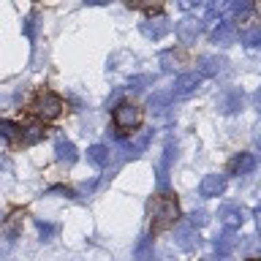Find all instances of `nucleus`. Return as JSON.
Returning a JSON list of instances; mask_svg holds the SVG:
<instances>
[{
  "mask_svg": "<svg viewBox=\"0 0 261 261\" xmlns=\"http://www.w3.org/2000/svg\"><path fill=\"white\" fill-rule=\"evenodd\" d=\"M130 8H139V11H155V8H161L163 0H128Z\"/></svg>",
  "mask_w": 261,
  "mask_h": 261,
  "instance_id": "obj_24",
  "label": "nucleus"
},
{
  "mask_svg": "<svg viewBox=\"0 0 261 261\" xmlns=\"http://www.w3.org/2000/svg\"><path fill=\"white\" fill-rule=\"evenodd\" d=\"M174 240L182 250H193L196 245H199V231H196L191 223H179L174 228Z\"/></svg>",
  "mask_w": 261,
  "mask_h": 261,
  "instance_id": "obj_12",
  "label": "nucleus"
},
{
  "mask_svg": "<svg viewBox=\"0 0 261 261\" xmlns=\"http://www.w3.org/2000/svg\"><path fill=\"white\" fill-rule=\"evenodd\" d=\"M207 220H210V218H207V212H204V210H199V212L193 210V212H191V218H188V223L196 228V226H204Z\"/></svg>",
  "mask_w": 261,
  "mask_h": 261,
  "instance_id": "obj_28",
  "label": "nucleus"
},
{
  "mask_svg": "<svg viewBox=\"0 0 261 261\" xmlns=\"http://www.w3.org/2000/svg\"><path fill=\"white\" fill-rule=\"evenodd\" d=\"M22 33H24V36H28L30 41L36 38V16H28V19L22 22Z\"/></svg>",
  "mask_w": 261,
  "mask_h": 261,
  "instance_id": "obj_29",
  "label": "nucleus"
},
{
  "mask_svg": "<svg viewBox=\"0 0 261 261\" xmlns=\"http://www.w3.org/2000/svg\"><path fill=\"white\" fill-rule=\"evenodd\" d=\"M240 38H242L245 46H258V44H261V30L253 28V30H248V33H242Z\"/></svg>",
  "mask_w": 261,
  "mask_h": 261,
  "instance_id": "obj_25",
  "label": "nucleus"
},
{
  "mask_svg": "<svg viewBox=\"0 0 261 261\" xmlns=\"http://www.w3.org/2000/svg\"><path fill=\"white\" fill-rule=\"evenodd\" d=\"M253 171H256V155L253 152H240L237 158H231V163H228V174L245 177V174H253Z\"/></svg>",
  "mask_w": 261,
  "mask_h": 261,
  "instance_id": "obj_9",
  "label": "nucleus"
},
{
  "mask_svg": "<svg viewBox=\"0 0 261 261\" xmlns=\"http://www.w3.org/2000/svg\"><path fill=\"white\" fill-rule=\"evenodd\" d=\"M204 30V22L196 19V16H185V19L177 22V38L182 41V44H196V38L201 36Z\"/></svg>",
  "mask_w": 261,
  "mask_h": 261,
  "instance_id": "obj_6",
  "label": "nucleus"
},
{
  "mask_svg": "<svg viewBox=\"0 0 261 261\" xmlns=\"http://www.w3.org/2000/svg\"><path fill=\"white\" fill-rule=\"evenodd\" d=\"M85 6H109L112 0H82Z\"/></svg>",
  "mask_w": 261,
  "mask_h": 261,
  "instance_id": "obj_31",
  "label": "nucleus"
},
{
  "mask_svg": "<svg viewBox=\"0 0 261 261\" xmlns=\"http://www.w3.org/2000/svg\"><path fill=\"white\" fill-rule=\"evenodd\" d=\"M112 120H114V128L120 130V136H125V134H130L134 128H139L142 125V112L136 109L134 103H117L112 109Z\"/></svg>",
  "mask_w": 261,
  "mask_h": 261,
  "instance_id": "obj_2",
  "label": "nucleus"
},
{
  "mask_svg": "<svg viewBox=\"0 0 261 261\" xmlns=\"http://www.w3.org/2000/svg\"><path fill=\"white\" fill-rule=\"evenodd\" d=\"M134 258L136 261H152V240H139L136 248H134Z\"/></svg>",
  "mask_w": 261,
  "mask_h": 261,
  "instance_id": "obj_20",
  "label": "nucleus"
},
{
  "mask_svg": "<svg viewBox=\"0 0 261 261\" xmlns=\"http://www.w3.org/2000/svg\"><path fill=\"white\" fill-rule=\"evenodd\" d=\"M109 158H112V150H109V147H103V144L87 147V161L93 163V166H98V169L109 166Z\"/></svg>",
  "mask_w": 261,
  "mask_h": 261,
  "instance_id": "obj_15",
  "label": "nucleus"
},
{
  "mask_svg": "<svg viewBox=\"0 0 261 261\" xmlns=\"http://www.w3.org/2000/svg\"><path fill=\"white\" fill-rule=\"evenodd\" d=\"M150 215H152V231H166L179 220V207H177V199L171 196H155L150 201Z\"/></svg>",
  "mask_w": 261,
  "mask_h": 261,
  "instance_id": "obj_1",
  "label": "nucleus"
},
{
  "mask_svg": "<svg viewBox=\"0 0 261 261\" xmlns=\"http://www.w3.org/2000/svg\"><path fill=\"white\" fill-rule=\"evenodd\" d=\"M150 139H152V130H144L142 136H136L134 142H130L125 147V158H139L144 150H147V144H150Z\"/></svg>",
  "mask_w": 261,
  "mask_h": 261,
  "instance_id": "obj_18",
  "label": "nucleus"
},
{
  "mask_svg": "<svg viewBox=\"0 0 261 261\" xmlns=\"http://www.w3.org/2000/svg\"><path fill=\"white\" fill-rule=\"evenodd\" d=\"M55 158L60 163H65V166H71V163L76 161V147L71 142H65V139H60V142L55 144Z\"/></svg>",
  "mask_w": 261,
  "mask_h": 261,
  "instance_id": "obj_17",
  "label": "nucleus"
},
{
  "mask_svg": "<svg viewBox=\"0 0 261 261\" xmlns=\"http://www.w3.org/2000/svg\"><path fill=\"white\" fill-rule=\"evenodd\" d=\"M201 87V76L199 73H179V76L174 79V87H171V95L174 98H185L196 93V90Z\"/></svg>",
  "mask_w": 261,
  "mask_h": 261,
  "instance_id": "obj_7",
  "label": "nucleus"
},
{
  "mask_svg": "<svg viewBox=\"0 0 261 261\" xmlns=\"http://www.w3.org/2000/svg\"><path fill=\"white\" fill-rule=\"evenodd\" d=\"M171 90H163V93H155V95H150V109L152 112H163L166 106L171 103Z\"/></svg>",
  "mask_w": 261,
  "mask_h": 261,
  "instance_id": "obj_21",
  "label": "nucleus"
},
{
  "mask_svg": "<svg viewBox=\"0 0 261 261\" xmlns=\"http://www.w3.org/2000/svg\"><path fill=\"white\" fill-rule=\"evenodd\" d=\"M228 65L226 57H218V55H201L199 63H196V68H199V76H218L220 71H223Z\"/></svg>",
  "mask_w": 261,
  "mask_h": 261,
  "instance_id": "obj_8",
  "label": "nucleus"
},
{
  "mask_svg": "<svg viewBox=\"0 0 261 261\" xmlns=\"http://www.w3.org/2000/svg\"><path fill=\"white\" fill-rule=\"evenodd\" d=\"M38 231H41V237H44V240H49V237L57 231V226H52V223H38Z\"/></svg>",
  "mask_w": 261,
  "mask_h": 261,
  "instance_id": "obj_30",
  "label": "nucleus"
},
{
  "mask_svg": "<svg viewBox=\"0 0 261 261\" xmlns=\"http://www.w3.org/2000/svg\"><path fill=\"white\" fill-rule=\"evenodd\" d=\"M242 103H245V93L240 87H228L218 95V109L223 114H237L242 109Z\"/></svg>",
  "mask_w": 261,
  "mask_h": 261,
  "instance_id": "obj_5",
  "label": "nucleus"
},
{
  "mask_svg": "<svg viewBox=\"0 0 261 261\" xmlns=\"http://www.w3.org/2000/svg\"><path fill=\"white\" fill-rule=\"evenodd\" d=\"M250 261H256V258H250Z\"/></svg>",
  "mask_w": 261,
  "mask_h": 261,
  "instance_id": "obj_34",
  "label": "nucleus"
},
{
  "mask_svg": "<svg viewBox=\"0 0 261 261\" xmlns=\"http://www.w3.org/2000/svg\"><path fill=\"white\" fill-rule=\"evenodd\" d=\"M218 218H220V223H223L226 228H240L242 226V210L237 207V204H223V207L218 210Z\"/></svg>",
  "mask_w": 261,
  "mask_h": 261,
  "instance_id": "obj_13",
  "label": "nucleus"
},
{
  "mask_svg": "<svg viewBox=\"0 0 261 261\" xmlns=\"http://www.w3.org/2000/svg\"><path fill=\"white\" fill-rule=\"evenodd\" d=\"M177 161V144L174 142H166V147H163V158H161V166H158V182H161V188H166V171H169V166Z\"/></svg>",
  "mask_w": 261,
  "mask_h": 261,
  "instance_id": "obj_14",
  "label": "nucleus"
},
{
  "mask_svg": "<svg viewBox=\"0 0 261 261\" xmlns=\"http://www.w3.org/2000/svg\"><path fill=\"white\" fill-rule=\"evenodd\" d=\"M237 245H240V240H237L234 228H226V231L215 240V250L220 253V256H228V253H234Z\"/></svg>",
  "mask_w": 261,
  "mask_h": 261,
  "instance_id": "obj_16",
  "label": "nucleus"
},
{
  "mask_svg": "<svg viewBox=\"0 0 261 261\" xmlns=\"http://www.w3.org/2000/svg\"><path fill=\"white\" fill-rule=\"evenodd\" d=\"M0 223H3V215H0Z\"/></svg>",
  "mask_w": 261,
  "mask_h": 261,
  "instance_id": "obj_33",
  "label": "nucleus"
},
{
  "mask_svg": "<svg viewBox=\"0 0 261 261\" xmlns=\"http://www.w3.org/2000/svg\"><path fill=\"white\" fill-rule=\"evenodd\" d=\"M226 191V174H207L199 185V193L204 199H212V196H220Z\"/></svg>",
  "mask_w": 261,
  "mask_h": 261,
  "instance_id": "obj_11",
  "label": "nucleus"
},
{
  "mask_svg": "<svg viewBox=\"0 0 261 261\" xmlns=\"http://www.w3.org/2000/svg\"><path fill=\"white\" fill-rule=\"evenodd\" d=\"M231 8H234V14H237V16H245V14H250L253 3H250V0H234Z\"/></svg>",
  "mask_w": 261,
  "mask_h": 261,
  "instance_id": "obj_27",
  "label": "nucleus"
},
{
  "mask_svg": "<svg viewBox=\"0 0 261 261\" xmlns=\"http://www.w3.org/2000/svg\"><path fill=\"white\" fill-rule=\"evenodd\" d=\"M44 125H38V122H33V125H28V128H22V144H36V142H41L44 139Z\"/></svg>",
  "mask_w": 261,
  "mask_h": 261,
  "instance_id": "obj_19",
  "label": "nucleus"
},
{
  "mask_svg": "<svg viewBox=\"0 0 261 261\" xmlns=\"http://www.w3.org/2000/svg\"><path fill=\"white\" fill-rule=\"evenodd\" d=\"M63 112V98L49 93V90H44V93L36 95V101H33V114L41 120H57Z\"/></svg>",
  "mask_w": 261,
  "mask_h": 261,
  "instance_id": "obj_3",
  "label": "nucleus"
},
{
  "mask_svg": "<svg viewBox=\"0 0 261 261\" xmlns=\"http://www.w3.org/2000/svg\"><path fill=\"white\" fill-rule=\"evenodd\" d=\"M139 30H142V36L144 38H152V41H161V38H166L169 33H171V22H169V16H150V19H144L142 24H139Z\"/></svg>",
  "mask_w": 261,
  "mask_h": 261,
  "instance_id": "obj_4",
  "label": "nucleus"
},
{
  "mask_svg": "<svg viewBox=\"0 0 261 261\" xmlns=\"http://www.w3.org/2000/svg\"><path fill=\"white\" fill-rule=\"evenodd\" d=\"M179 63H182V57L174 55V52H163V55H161L163 71H177V68H179Z\"/></svg>",
  "mask_w": 261,
  "mask_h": 261,
  "instance_id": "obj_22",
  "label": "nucleus"
},
{
  "mask_svg": "<svg viewBox=\"0 0 261 261\" xmlns=\"http://www.w3.org/2000/svg\"><path fill=\"white\" fill-rule=\"evenodd\" d=\"M155 76H150V73H144V76H130V90H144V85H152Z\"/></svg>",
  "mask_w": 261,
  "mask_h": 261,
  "instance_id": "obj_26",
  "label": "nucleus"
},
{
  "mask_svg": "<svg viewBox=\"0 0 261 261\" xmlns=\"http://www.w3.org/2000/svg\"><path fill=\"white\" fill-rule=\"evenodd\" d=\"M16 134H19L16 122H11V120H0V139H16Z\"/></svg>",
  "mask_w": 261,
  "mask_h": 261,
  "instance_id": "obj_23",
  "label": "nucleus"
},
{
  "mask_svg": "<svg viewBox=\"0 0 261 261\" xmlns=\"http://www.w3.org/2000/svg\"><path fill=\"white\" fill-rule=\"evenodd\" d=\"M177 3L182 6V8H191V6H196V3H199V0H177Z\"/></svg>",
  "mask_w": 261,
  "mask_h": 261,
  "instance_id": "obj_32",
  "label": "nucleus"
},
{
  "mask_svg": "<svg viewBox=\"0 0 261 261\" xmlns=\"http://www.w3.org/2000/svg\"><path fill=\"white\" fill-rule=\"evenodd\" d=\"M212 44H218V46H231L234 41H237V28H234V22H223L220 19L215 24V30H212Z\"/></svg>",
  "mask_w": 261,
  "mask_h": 261,
  "instance_id": "obj_10",
  "label": "nucleus"
}]
</instances>
